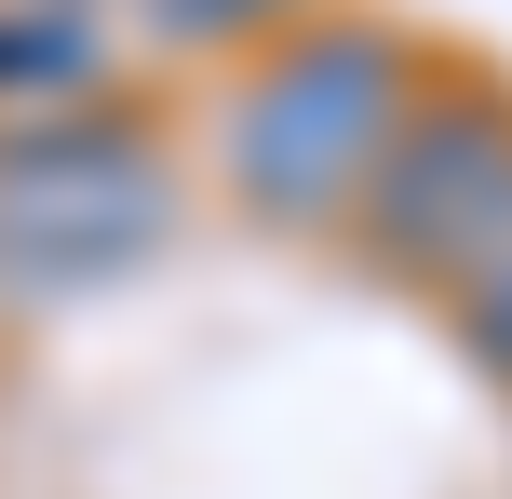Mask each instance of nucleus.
I'll return each mask as SVG.
<instances>
[{
	"instance_id": "nucleus-1",
	"label": "nucleus",
	"mask_w": 512,
	"mask_h": 499,
	"mask_svg": "<svg viewBox=\"0 0 512 499\" xmlns=\"http://www.w3.org/2000/svg\"><path fill=\"white\" fill-rule=\"evenodd\" d=\"M418 95H432V68H418L405 27L324 0L310 27H283V41L243 54L230 108H216V189H230L256 230L324 243L378 189V162H391V135H405Z\"/></svg>"
},
{
	"instance_id": "nucleus-2",
	"label": "nucleus",
	"mask_w": 512,
	"mask_h": 499,
	"mask_svg": "<svg viewBox=\"0 0 512 499\" xmlns=\"http://www.w3.org/2000/svg\"><path fill=\"white\" fill-rule=\"evenodd\" d=\"M176 149L149 108H81V122L0 135V297H68L135 270L176 230Z\"/></svg>"
},
{
	"instance_id": "nucleus-3",
	"label": "nucleus",
	"mask_w": 512,
	"mask_h": 499,
	"mask_svg": "<svg viewBox=\"0 0 512 499\" xmlns=\"http://www.w3.org/2000/svg\"><path fill=\"white\" fill-rule=\"evenodd\" d=\"M364 270H391L405 297H472L512 257V81L432 68V95L405 108L378 189L351 203Z\"/></svg>"
},
{
	"instance_id": "nucleus-4",
	"label": "nucleus",
	"mask_w": 512,
	"mask_h": 499,
	"mask_svg": "<svg viewBox=\"0 0 512 499\" xmlns=\"http://www.w3.org/2000/svg\"><path fill=\"white\" fill-rule=\"evenodd\" d=\"M81 108H122V41L81 0H0V135L81 122Z\"/></svg>"
},
{
	"instance_id": "nucleus-5",
	"label": "nucleus",
	"mask_w": 512,
	"mask_h": 499,
	"mask_svg": "<svg viewBox=\"0 0 512 499\" xmlns=\"http://www.w3.org/2000/svg\"><path fill=\"white\" fill-rule=\"evenodd\" d=\"M162 14V41H230V54H256V41H283V27H310L324 0H149Z\"/></svg>"
},
{
	"instance_id": "nucleus-6",
	"label": "nucleus",
	"mask_w": 512,
	"mask_h": 499,
	"mask_svg": "<svg viewBox=\"0 0 512 499\" xmlns=\"http://www.w3.org/2000/svg\"><path fill=\"white\" fill-rule=\"evenodd\" d=\"M445 311H459V351H472V365H486L499 392H512V257H499L472 297H445Z\"/></svg>"
},
{
	"instance_id": "nucleus-7",
	"label": "nucleus",
	"mask_w": 512,
	"mask_h": 499,
	"mask_svg": "<svg viewBox=\"0 0 512 499\" xmlns=\"http://www.w3.org/2000/svg\"><path fill=\"white\" fill-rule=\"evenodd\" d=\"M81 14H108V0H81Z\"/></svg>"
}]
</instances>
